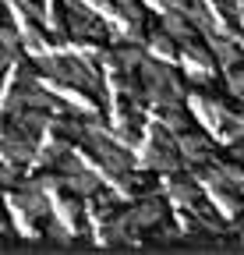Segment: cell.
I'll return each mask as SVG.
<instances>
[{
    "mask_svg": "<svg viewBox=\"0 0 244 255\" xmlns=\"http://www.w3.org/2000/svg\"><path fill=\"white\" fill-rule=\"evenodd\" d=\"M160 195L170 202V209H202L205 206V191L188 167L163 170L160 174Z\"/></svg>",
    "mask_w": 244,
    "mask_h": 255,
    "instance_id": "obj_3",
    "label": "cell"
},
{
    "mask_svg": "<svg viewBox=\"0 0 244 255\" xmlns=\"http://www.w3.org/2000/svg\"><path fill=\"white\" fill-rule=\"evenodd\" d=\"M138 82H142V92H145V103L149 107L184 103V96H188V78L180 75L177 64L156 60V57H149V53L138 64Z\"/></svg>",
    "mask_w": 244,
    "mask_h": 255,
    "instance_id": "obj_1",
    "label": "cell"
},
{
    "mask_svg": "<svg viewBox=\"0 0 244 255\" xmlns=\"http://www.w3.org/2000/svg\"><path fill=\"white\" fill-rule=\"evenodd\" d=\"M131 152H135V167L156 170V174L184 167V159H180V149H177V138L166 131L163 124H156L152 117L145 121V128H142L138 142L131 145Z\"/></svg>",
    "mask_w": 244,
    "mask_h": 255,
    "instance_id": "obj_2",
    "label": "cell"
}]
</instances>
